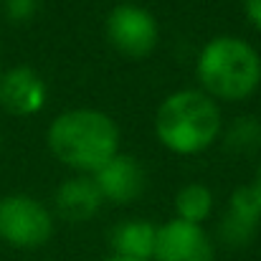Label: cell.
I'll use <instances>...</instances> for the list:
<instances>
[{
	"label": "cell",
	"mask_w": 261,
	"mask_h": 261,
	"mask_svg": "<svg viewBox=\"0 0 261 261\" xmlns=\"http://www.w3.org/2000/svg\"><path fill=\"white\" fill-rule=\"evenodd\" d=\"M254 188H256V193H259V198H261V168H259V175H256V182H254Z\"/></svg>",
	"instance_id": "cell-16"
},
{
	"label": "cell",
	"mask_w": 261,
	"mask_h": 261,
	"mask_svg": "<svg viewBox=\"0 0 261 261\" xmlns=\"http://www.w3.org/2000/svg\"><path fill=\"white\" fill-rule=\"evenodd\" d=\"M155 239H158V226H152L150 221L132 218V221H122L119 226H114L112 249H114V256L152 261Z\"/></svg>",
	"instance_id": "cell-11"
},
{
	"label": "cell",
	"mask_w": 261,
	"mask_h": 261,
	"mask_svg": "<svg viewBox=\"0 0 261 261\" xmlns=\"http://www.w3.org/2000/svg\"><path fill=\"white\" fill-rule=\"evenodd\" d=\"M244 10H246V18L261 31V0H244Z\"/></svg>",
	"instance_id": "cell-15"
},
{
	"label": "cell",
	"mask_w": 261,
	"mask_h": 261,
	"mask_svg": "<svg viewBox=\"0 0 261 261\" xmlns=\"http://www.w3.org/2000/svg\"><path fill=\"white\" fill-rule=\"evenodd\" d=\"M101 200L104 198H101L94 177H84V175L64 180L54 195L56 213L71 223H82V221L94 218L101 208Z\"/></svg>",
	"instance_id": "cell-10"
},
{
	"label": "cell",
	"mask_w": 261,
	"mask_h": 261,
	"mask_svg": "<svg viewBox=\"0 0 261 261\" xmlns=\"http://www.w3.org/2000/svg\"><path fill=\"white\" fill-rule=\"evenodd\" d=\"M46 142L59 163L82 173H96L119 152V127L104 112L71 109L51 122Z\"/></svg>",
	"instance_id": "cell-1"
},
{
	"label": "cell",
	"mask_w": 261,
	"mask_h": 261,
	"mask_svg": "<svg viewBox=\"0 0 261 261\" xmlns=\"http://www.w3.org/2000/svg\"><path fill=\"white\" fill-rule=\"evenodd\" d=\"M0 74H3V69H0Z\"/></svg>",
	"instance_id": "cell-18"
},
{
	"label": "cell",
	"mask_w": 261,
	"mask_h": 261,
	"mask_svg": "<svg viewBox=\"0 0 261 261\" xmlns=\"http://www.w3.org/2000/svg\"><path fill=\"white\" fill-rule=\"evenodd\" d=\"M256 145H261V122L254 117H244V119H236L231 132H228V147L233 150H254Z\"/></svg>",
	"instance_id": "cell-13"
},
{
	"label": "cell",
	"mask_w": 261,
	"mask_h": 261,
	"mask_svg": "<svg viewBox=\"0 0 261 261\" xmlns=\"http://www.w3.org/2000/svg\"><path fill=\"white\" fill-rule=\"evenodd\" d=\"M41 0H3V10L13 23H23L28 18H33V13L38 10Z\"/></svg>",
	"instance_id": "cell-14"
},
{
	"label": "cell",
	"mask_w": 261,
	"mask_h": 261,
	"mask_svg": "<svg viewBox=\"0 0 261 261\" xmlns=\"http://www.w3.org/2000/svg\"><path fill=\"white\" fill-rule=\"evenodd\" d=\"M198 79L208 96L226 101L246 99L261 82V59L251 43L236 36L211 38L198 56Z\"/></svg>",
	"instance_id": "cell-3"
},
{
	"label": "cell",
	"mask_w": 261,
	"mask_h": 261,
	"mask_svg": "<svg viewBox=\"0 0 261 261\" xmlns=\"http://www.w3.org/2000/svg\"><path fill=\"white\" fill-rule=\"evenodd\" d=\"M221 132V109L205 91L185 89L170 94L155 114L158 140L177 155L208 150Z\"/></svg>",
	"instance_id": "cell-2"
},
{
	"label": "cell",
	"mask_w": 261,
	"mask_h": 261,
	"mask_svg": "<svg viewBox=\"0 0 261 261\" xmlns=\"http://www.w3.org/2000/svg\"><path fill=\"white\" fill-rule=\"evenodd\" d=\"M104 261H140V259H124V256H109V259Z\"/></svg>",
	"instance_id": "cell-17"
},
{
	"label": "cell",
	"mask_w": 261,
	"mask_h": 261,
	"mask_svg": "<svg viewBox=\"0 0 261 261\" xmlns=\"http://www.w3.org/2000/svg\"><path fill=\"white\" fill-rule=\"evenodd\" d=\"M94 182H96L104 200L132 203L135 198L142 195V190L147 185V175H145V168L132 155L117 152L107 165H101L94 173Z\"/></svg>",
	"instance_id": "cell-8"
},
{
	"label": "cell",
	"mask_w": 261,
	"mask_h": 261,
	"mask_svg": "<svg viewBox=\"0 0 261 261\" xmlns=\"http://www.w3.org/2000/svg\"><path fill=\"white\" fill-rule=\"evenodd\" d=\"M155 261H213L216 251L208 233L188 221L173 218L158 228Z\"/></svg>",
	"instance_id": "cell-6"
},
{
	"label": "cell",
	"mask_w": 261,
	"mask_h": 261,
	"mask_svg": "<svg viewBox=\"0 0 261 261\" xmlns=\"http://www.w3.org/2000/svg\"><path fill=\"white\" fill-rule=\"evenodd\" d=\"M104 28H107L109 43L119 54L132 56V59L147 56L158 46V38H160L155 15L132 3H122V5L112 8Z\"/></svg>",
	"instance_id": "cell-5"
},
{
	"label": "cell",
	"mask_w": 261,
	"mask_h": 261,
	"mask_svg": "<svg viewBox=\"0 0 261 261\" xmlns=\"http://www.w3.org/2000/svg\"><path fill=\"white\" fill-rule=\"evenodd\" d=\"M54 236V218L31 195L0 198V239L15 249H38Z\"/></svg>",
	"instance_id": "cell-4"
},
{
	"label": "cell",
	"mask_w": 261,
	"mask_h": 261,
	"mask_svg": "<svg viewBox=\"0 0 261 261\" xmlns=\"http://www.w3.org/2000/svg\"><path fill=\"white\" fill-rule=\"evenodd\" d=\"M261 221V198L254 185H244L233 190L228 213L221 226V236L228 246H244L254 239Z\"/></svg>",
	"instance_id": "cell-9"
},
{
	"label": "cell",
	"mask_w": 261,
	"mask_h": 261,
	"mask_svg": "<svg viewBox=\"0 0 261 261\" xmlns=\"http://www.w3.org/2000/svg\"><path fill=\"white\" fill-rule=\"evenodd\" d=\"M48 99L46 82L31 66H13L0 74V107L8 114L28 117L43 109Z\"/></svg>",
	"instance_id": "cell-7"
},
{
	"label": "cell",
	"mask_w": 261,
	"mask_h": 261,
	"mask_svg": "<svg viewBox=\"0 0 261 261\" xmlns=\"http://www.w3.org/2000/svg\"><path fill=\"white\" fill-rule=\"evenodd\" d=\"M211 208H213V193L203 182H188L175 195V211L180 221L200 226L211 216Z\"/></svg>",
	"instance_id": "cell-12"
}]
</instances>
